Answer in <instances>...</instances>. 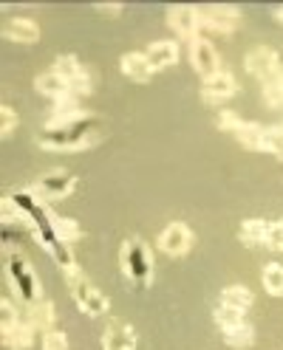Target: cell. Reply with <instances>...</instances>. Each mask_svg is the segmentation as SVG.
I'll list each match as a JSON object with an SVG mask.
<instances>
[{
	"instance_id": "1f68e13d",
	"label": "cell",
	"mask_w": 283,
	"mask_h": 350,
	"mask_svg": "<svg viewBox=\"0 0 283 350\" xmlns=\"http://www.w3.org/2000/svg\"><path fill=\"white\" fill-rule=\"evenodd\" d=\"M14 127H17V113L12 111L9 105H3V107H0V136L9 139L14 133Z\"/></svg>"
},
{
	"instance_id": "52a82bcc",
	"label": "cell",
	"mask_w": 283,
	"mask_h": 350,
	"mask_svg": "<svg viewBox=\"0 0 283 350\" xmlns=\"http://www.w3.org/2000/svg\"><path fill=\"white\" fill-rule=\"evenodd\" d=\"M241 26V12L235 6H210L201 12V29L215 34H232Z\"/></svg>"
},
{
	"instance_id": "8992f818",
	"label": "cell",
	"mask_w": 283,
	"mask_h": 350,
	"mask_svg": "<svg viewBox=\"0 0 283 350\" xmlns=\"http://www.w3.org/2000/svg\"><path fill=\"white\" fill-rule=\"evenodd\" d=\"M244 65H247V74H252L255 79H260L264 85H267V82H275L278 74L283 71V68H280L278 51L269 49V46H255V49L244 57Z\"/></svg>"
},
{
	"instance_id": "7402d4cb",
	"label": "cell",
	"mask_w": 283,
	"mask_h": 350,
	"mask_svg": "<svg viewBox=\"0 0 283 350\" xmlns=\"http://www.w3.org/2000/svg\"><path fill=\"white\" fill-rule=\"evenodd\" d=\"M221 302H224V305H230V308L247 311V308H252L255 294H252L247 286H227V288L221 291Z\"/></svg>"
},
{
	"instance_id": "d6986e66",
	"label": "cell",
	"mask_w": 283,
	"mask_h": 350,
	"mask_svg": "<svg viewBox=\"0 0 283 350\" xmlns=\"http://www.w3.org/2000/svg\"><path fill=\"white\" fill-rule=\"evenodd\" d=\"M269 221H264V217H249V221L241 224V232H238V237H241L244 246H267V234H269Z\"/></svg>"
},
{
	"instance_id": "7c38bea8",
	"label": "cell",
	"mask_w": 283,
	"mask_h": 350,
	"mask_svg": "<svg viewBox=\"0 0 283 350\" xmlns=\"http://www.w3.org/2000/svg\"><path fill=\"white\" fill-rule=\"evenodd\" d=\"M88 119V111L74 102V99H65V102H57L51 116L46 119V130H65V127H74V124H82Z\"/></svg>"
},
{
	"instance_id": "6da1fadb",
	"label": "cell",
	"mask_w": 283,
	"mask_h": 350,
	"mask_svg": "<svg viewBox=\"0 0 283 350\" xmlns=\"http://www.w3.org/2000/svg\"><path fill=\"white\" fill-rule=\"evenodd\" d=\"M65 274V286H69L74 302L79 305V311L82 314H88V317H105L108 311H111V302H108V297L91 286V280L82 274L79 266H71V269H62Z\"/></svg>"
},
{
	"instance_id": "8fae6325",
	"label": "cell",
	"mask_w": 283,
	"mask_h": 350,
	"mask_svg": "<svg viewBox=\"0 0 283 350\" xmlns=\"http://www.w3.org/2000/svg\"><path fill=\"white\" fill-rule=\"evenodd\" d=\"M136 331L122 319L108 322L102 334V350H136Z\"/></svg>"
},
{
	"instance_id": "277c9868",
	"label": "cell",
	"mask_w": 283,
	"mask_h": 350,
	"mask_svg": "<svg viewBox=\"0 0 283 350\" xmlns=\"http://www.w3.org/2000/svg\"><path fill=\"white\" fill-rule=\"evenodd\" d=\"M6 271H9V282L14 286V291L23 297L26 302H34L40 299V282L32 271V262L23 257V254H17V252H9L6 257Z\"/></svg>"
},
{
	"instance_id": "5b68a950",
	"label": "cell",
	"mask_w": 283,
	"mask_h": 350,
	"mask_svg": "<svg viewBox=\"0 0 283 350\" xmlns=\"http://www.w3.org/2000/svg\"><path fill=\"white\" fill-rule=\"evenodd\" d=\"M74 175L71 172H65V170H51L46 175H40V178L34 181L32 192H34V198L42 201V204H49V201H62V198H69V195L74 192Z\"/></svg>"
},
{
	"instance_id": "d6a6232c",
	"label": "cell",
	"mask_w": 283,
	"mask_h": 350,
	"mask_svg": "<svg viewBox=\"0 0 283 350\" xmlns=\"http://www.w3.org/2000/svg\"><path fill=\"white\" fill-rule=\"evenodd\" d=\"M264 102L272 107V111H283V91L278 82H267L264 85Z\"/></svg>"
},
{
	"instance_id": "8d00e7d4",
	"label": "cell",
	"mask_w": 283,
	"mask_h": 350,
	"mask_svg": "<svg viewBox=\"0 0 283 350\" xmlns=\"http://www.w3.org/2000/svg\"><path fill=\"white\" fill-rule=\"evenodd\" d=\"M275 17H278V23L283 26V6H278V12H275Z\"/></svg>"
},
{
	"instance_id": "4dcf8cb0",
	"label": "cell",
	"mask_w": 283,
	"mask_h": 350,
	"mask_svg": "<svg viewBox=\"0 0 283 350\" xmlns=\"http://www.w3.org/2000/svg\"><path fill=\"white\" fill-rule=\"evenodd\" d=\"M0 215H3V224H14V221L26 224V217H23V212H20V206L14 204L12 195H9V198L0 201Z\"/></svg>"
},
{
	"instance_id": "d590c367",
	"label": "cell",
	"mask_w": 283,
	"mask_h": 350,
	"mask_svg": "<svg viewBox=\"0 0 283 350\" xmlns=\"http://www.w3.org/2000/svg\"><path fill=\"white\" fill-rule=\"evenodd\" d=\"M94 9L102 12V14H119L122 12V3H97Z\"/></svg>"
},
{
	"instance_id": "30bf717a",
	"label": "cell",
	"mask_w": 283,
	"mask_h": 350,
	"mask_svg": "<svg viewBox=\"0 0 283 350\" xmlns=\"http://www.w3.org/2000/svg\"><path fill=\"white\" fill-rule=\"evenodd\" d=\"M193 243H195V237L187 224H170L159 237V249L167 257H184L193 249Z\"/></svg>"
},
{
	"instance_id": "9c48e42d",
	"label": "cell",
	"mask_w": 283,
	"mask_h": 350,
	"mask_svg": "<svg viewBox=\"0 0 283 350\" xmlns=\"http://www.w3.org/2000/svg\"><path fill=\"white\" fill-rule=\"evenodd\" d=\"M190 62H193V68L199 71L204 79L221 71V68H219V65H221L219 51H215V46H212L210 40H204V37H195V40L190 42Z\"/></svg>"
},
{
	"instance_id": "e575fe53",
	"label": "cell",
	"mask_w": 283,
	"mask_h": 350,
	"mask_svg": "<svg viewBox=\"0 0 283 350\" xmlns=\"http://www.w3.org/2000/svg\"><path fill=\"white\" fill-rule=\"evenodd\" d=\"M267 249H272V252H283V217L269 226V234H267Z\"/></svg>"
},
{
	"instance_id": "cb8c5ba5",
	"label": "cell",
	"mask_w": 283,
	"mask_h": 350,
	"mask_svg": "<svg viewBox=\"0 0 283 350\" xmlns=\"http://www.w3.org/2000/svg\"><path fill=\"white\" fill-rule=\"evenodd\" d=\"M51 71H57L62 79H69V85L74 82V79H79V77H85L88 71L82 68V62L74 57V54H62V57H57L54 59V68Z\"/></svg>"
},
{
	"instance_id": "484cf974",
	"label": "cell",
	"mask_w": 283,
	"mask_h": 350,
	"mask_svg": "<svg viewBox=\"0 0 283 350\" xmlns=\"http://www.w3.org/2000/svg\"><path fill=\"white\" fill-rule=\"evenodd\" d=\"M212 319L215 325L221 327V331H230V327H238V325H244V311H238V308H230V305H219V308L212 311Z\"/></svg>"
},
{
	"instance_id": "5bb4252c",
	"label": "cell",
	"mask_w": 283,
	"mask_h": 350,
	"mask_svg": "<svg viewBox=\"0 0 283 350\" xmlns=\"http://www.w3.org/2000/svg\"><path fill=\"white\" fill-rule=\"evenodd\" d=\"M3 37L12 42H20V46H34L40 40V26L29 17H12L3 23Z\"/></svg>"
},
{
	"instance_id": "4fadbf2b",
	"label": "cell",
	"mask_w": 283,
	"mask_h": 350,
	"mask_svg": "<svg viewBox=\"0 0 283 350\" xmlns=\"http://www.w3.org/2000/svg\"><path fill=\"white\" fill-rule=\"evenodd\" d=\"M235 94H238V82L230 71H219L201 82V96L207 102H221V99H230Z\"/></svg>"
},
{
	"instance_id": "4316f807",
	"label": "cell",
	"mask_w": 283,
	"mask_h": 350,
	"mask_svg": "<svg viewBox=\"0 0 283 350\" xmlns=\"http://www.w3.org/2000/svg\"><path fill=\"white\" fill-rule=\"evenodd\" d=\"M224 342L230 347H249L255 342V331H252V325H238V327H230V331H224Z\"/></svg>"
},
{
	"instance_id": "603a6c76",
	"label": "cell",
	"mask_w": 283,
	"mask_h": 350,
	"mask_svg": "<svg viewBox=\"0 0 283 350\" xmlns=\"http://www.w3.org/2000/svg\"><path fill=\"white\" fill-rule=\"evenodd\" d=\"M264 130L267 127H260L258 122H244L241 127H238L235 139H238V144L247 147V150H260V144H264Z\"/></svg>"
},
{
	"instance_id": "f546056e",
	"label": "cell",
	"mask_w": 283,
	"mask_h": 350,
	"mask_svg": "<svg viewBox=\"0 0 283 350\" xmlns=\"http://www.w3.org/2000/svg\"><path fill=\"white\" fill-rule=\"evenodd\" d=\"M42 350H71L69 336L62 331H46L42 334Z\"/></svg>"
},
{
	"instance_id": "f1b7e54d",
	"label": "cell",
	"mask_w": 283,
	"mask_h": 350,
	"mask_svg": "<svg viewBox=\"0 0 283 350\" xmlns=\"http://www.w3.org/2000/svg\"><path fill=\"white\" fill-rule=\"evenodd\" d=\"M17 325H20L17 308L12 305V299H3V302H0V327H3V334H6V331H14Z\"/></svg>"
},
{
	"instance_id": "ffe728a7",
	"label": "cell",
	"mask_w": 283,
	"mask_h": 350,
	"mask_svg": "<svg viewBox=\"0 0 283 350\" xmlns=\"http://www.w3.org/2000/svg\"><path fill=\"white\" fill-rule=\"evenodd\" d=\"M49 226H51V232L62 240V243H74V240H79L82 237V229H79V224L74 221V217H62V215H49Z\"/></svg>"
},
{
	"instance_id": "74e56055",
	"label": "cell",
	"mask_w": 283,
	"mask_h": 350,
	"mask_svg": "<svg viewBox=\"0 0 283 350\" xmlns=\"http://www.w3.org/2000/svg\"><path fill=\"white\" fill-rule=\"evenodd\" d=\"M275 82H278V85H280V91H283V71H280V74H278V79H275Z\"/></svg>"
},
{
	"instance_id": "836d02e7",
	"label": "cell",
	"mask_w": 283,
	"mask_h": 350,
	"mask_svg": "<svg viewBox=\"0 0 283 350\" xmlns=\"http://www.w3.org/2000/svg\"><path fill=\"white\" fill-rule=\"evenodd\" d=\"M241 124H244V119L238 116L235 111H221L219 113V127L227 130V133H232V136L238 133V127H241Z\"/></svg>"
},
{
	"instance_id": "3957f363",
	"label": "cell",
	"mask_w": 283,
	"mask_h": 350,
	"mask_svg": "<svg viewBox=\"0 0 283 350\" xmlns=\"http://www.w3.org/2000/svg\"><path fill=\"white\" fill-rule=\"evenodd\" d=\"M97 133L91 127H85L82 124H74V127H65V130H46L37 144L42 150H57V152H77V150H85V147H91L97 144Z\"/></svg>"
},
{
	"instance_id": "44dd1931",
	"label": "cell",
	"mask_w": 283,
	"mask_h": 350,
	"mask_svg": "<svg viewBox=\"0 0 283 350\" xmlns=\"http://www.w3.org/2000/svg\"><path fill=\"white\" fill-rule=\"evenodd\" d=\"M34 331H37V327L32 322H20L14 331H6L3 334V345L9 350H29L32 342H34Z\"/></svg>"
},
{
	"instance_id": "83f0119b",
	"label": "cell",
	"mask_w": 283,
	"mask_h": 350,
	"mask_svg": "<svg viewBox=\"0 0 283 350\" xmlns=\"http://www.w3.org/2000/svg\"><path fill=\"white\" fill-rule=\"evenodd\" d=\"M264 152H272L275 159H283V124L267 127L264 130V144H260Z\"/></svg>"
},
{
	"instance_id": "7a4b0ae2",
	"label": "cell",
	"mask_w": 283,
	"mask_h": 350,
	"mask_svg": "<svg viewBox=\"0 0 283 350\" xmlns=\"http://www.w3.org/2000/svg\"><path fill=\"white\" fill-rule=\"evenodd\" d=\"M119 262H122L125 277L130 282H136V286H147V282L153 280V260H150L145 240L127 237L122 243V252H119Z\"/></svg>"
},
{
	"instance_id": "ba28073f",
	"label": "cell",
	"mask_w": 283,
	"mask_h": 350,
	"mask_svg": "<svg viewBox=\"0 0 283 350\" xmlns=\"http://www.w3.org/2000/svg\"><path fill=\"white\" fill-rule=\"evenodd\" d=\"M167 23L170 29L176 31L182 40H195V37H201V12L199 9H193V6H173L167 12Z\"/></svg>"
},
{
	"instance_id": "ac0fdd59",
	"label": "cell",
	"mask_w": 283,
	"mask_h": 350,
	"mask_svg": "<svg viewBox=\"0 0 283 350\" xmlns=\"http://www.w3.org/2000/svg\"><path fill=\"white\" fill-rule=\"evenodd\" d=\"M57 319V311H54V302L46 299V297H40L34 302H29V322L37 327V331H51V325Z\"/></svg>"
},
{
	"instance_id": "e0dca14e",
	"label": "cell",
	"mask_w": 283,
	"mask_h": 350,
	"mask_svg": "<svg viewBox=\"0 0 283 350\" xmlns=\"http://www.w3.org/2000/svg\"><path fill=\"white\" fill-rule=\"evenodd\" d=\"M119 68H122V74H125L127 79H134V82H150V79H153V74H156V71H153V65L147 62V57L139 54V51L122 54Z\"/></svg>"
},
{
	"instance_id": "9a60e30c",
	"label": "cell",
	"mask_w": 283,
	"mask_h": 350,
	"mask_svg": "<svg viewBox=\"0 0 283 350\" xmlns=\"http://www.w3.org/2000/svg\"><path fill=\"white\" fill-rule=\"evenodd\" d=\"M34 91L42 94V96H49V99H54V102L74 99V96H71V85H69V79H62L57 71L40 74V77L34 79Z\"/></svg>"
},
{
	"instance_id": "2e32d148",
	"label": "cell",
	"mask_w": 283,
	"mask_h": 350,
	"mask_svg": "<svg viewBox=\"0 0 283 350\" xmlns=\"http://www.w3.org/2000/svg\"><path fill=\"white\" fill-rule=\"evenodd\" d=\"M147 62L153 65V71H162V68H170V65L179 62V46L173 40H159V42H150L147 51H145Z\"/></svg>"
},
{
	"instance_id": "d4e9b609",
	"label": "cell",
	"mask_w": 283,
	"mask_h": 350,
	"mask_svg": "<svg viewBox=\"0 0 283 350\" xmlns=\"http://www.w3.org/2000/svg\"><path fill=\"white\" fill-rule=\"evenodd\" d=\"M260 282H264L267 294L272 297H283V262H269L260 274Z\"/></svg>"
}]
</instances>
